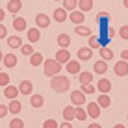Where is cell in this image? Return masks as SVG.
Returning a JSON list of instances; mask_svg holds the SVG:
<instances>
[{"instance_id":"cell-1","label":"cell","mask_w":128,"mask_h":128,"mask_svg":"<svg viewBox=\"0 0 128 128\" xmlns=\"http://www.w3.org/2000/svg\"><path fill=\"white\" fill-rule=\"evenodd\" d=\"M50 87L56 91V93H65V91H69V87H70V80L67 76L56 74V76L50 78Z\"/></svg>"},{"instance_id":"cell-2","label":"cell","mask_w":128,"mask_h":128,"mask_svg":"<svg viewBox=\"0 0 128 128\" xmlns=\"http://www.w3.org/2000/svg\"><path fill=\"white\" fill-rule=\"evenodd\" d=\"M61 70V63L58 60H45V74L46 76H56V74H60Z\"/></svg>"},{"instance_id":"cell-3","label":"cell","mask_w":128,"mask_h":128,"mask_svg":"<svg viewBox=\"0 0 128 128\" xmlns=\"http://www.w3.org/2000/svg\"><path fill=\"white\" fill-rule=\"evenodd\" d=\"M70 100H72L74 106H84L86 104V93H84L82 89L72 91V93H70Z\"/></svg>"},{"instance_id":"cell-4","label":"cell","mask_w":128,"mask_h":128,"mask_svg":"<svg viewBox=\"0 0 128 128\" xmlns=\"http://www.w3.org/2000/svg\"><path fill=\"white\" fill-rule=\"evenodd\" d=\"M113 70H115L117 76H126V74H128V61H126V60L117 61L115 67H113Z\"/></svg>"},{"instance_id":"cell-5","label":"cell","mask_w":128,"mask_h":128,"mask_svg":"<svg viewBox=\"0 0 128 128\" xmlns=\"http://www.w3.org/2000/svg\"><path fill=\"white\" fill-rule=\"evenodd\" d=\"M35 24H37V28H48L50 26V17L39 13V15H35Z\"/></svg>"},{"instance_id":"cell-6","label":"cell","mask_w":128,"mask_h":128,"mask_svg":"<svg viewBox=\"0 0 128 128\" xmlns=\"http://www.w3.org/2000/svg\"><path fill=\"white\" fill-rule=\"evenodd\" d=\"M26 37H28L30 43H37L39 39H41V30H39V28H30V30H26Z\"/></svg>"},{"instance_id":"cell-7","label":"cell","mask_w":128,"mask_h":128,"mask_svg":"<svg viewBox=\"0 0 128 128\" xmlns=\"http://www.w3.org/2000/svg\"><path fill=\"white\" fill-rule=\"evenodd\" d=\"M56 60H58L61 65H63V63H69V61H70V52L67 50V48H61V50L56 52Z\"/></svg>"},{"instance_id":"cell-8","label":"cell","mask_w":128,"mask_h":128,"mask_svg":"<svg viewBox=\"0 0 128 128\" xmlns=\"http://www.w3.org/2000/svg\"><path fill=\"white\" fill-rule=\"evenodd\" d=\"M86 110H87V115H89L91 119H96V117L100 115V106L96 104V102H89Z\"/></svg>"},{"instance_id":"cell-9","label":"cell","mask_w":128,"mask_h":128,"mask_svg":"<svg viewBox=\"0 0 128 128\" xmlns=\"http://www.w3.org/2000/svg\"><path fill=\"white\" fill-rule=\"evenodd\" d=\"M96 89H98L100 93H110V89H112V82H110L108 78H100V80L96 82Z\"/></svg>"},{"instance_id":"cell-10","label":"cell","mask_w":128,"mask_h":128,"mask_svg":"<svg viewBox=\"0 0 128 128\" xmlns=\"http://www.w3.org/2000/svg\"><path fill=\"white\" fill-rule=\"evenodd\" d=\"M69 19H70V22H74V24H82L84 20H86V15H84V11H70V15H69Z\"/></svg>"},{"instance_id":"cell-11","label":"cell","mask_w":128,"mask_h":128,"mask_svg":"<svg viewBox=\"0 0 128 128\" xmlns=\"http://www.w3.org/2000/svg\"><path fill=\"white\" fill-rule=\"evenodd\" d=\"M67 65V72L69 74H80V60H70Z\"/></svg>"},{"instance_id":"cell-12","label":"cell","mask_w":128,"mask_h":128,"mask_svg":"<svg viewBox=\"0 0 128 128\" xmlns=\"http://www.w3.org/2000/svg\"><path fill=\"white\" fill-rule=\"evenodd\" d=\"M32 89H34V86H32L30 80H22L20 86H19V93L20 95H32Z\"/></svg>"},{"instance_id":"cell-13","label":"cell","mask_w":128,"mask_h":128,"mask_svg":"<svg viewBox=\"0 0 128 128\" xmlns=\"http://www.w3.org/2000/svg\"><path fill=\"white\" fill-rule=\"evenodd\" d=\"M91 56H93V48H89V46H84L78 50V60L80 61H87V60H91Z\"/></svg>"},{"instance_id":"cell-14","label":"cell","mask_w":128,"mask_h":128,"mask_svg":"<svg viewBox=\"0 0 128 128\" xmlns=\"http://www.w3.org/2000/svg\"><path fill=\"white\" fill-rule=\"evenodd\" d=\"M20 8H22V2H20V0H8V11L10 13H19Z\"/></svg>"},{"instance_id":"cell-15","label":"cell","mask_w":128,"mask_h":128,"mask_svg":"<svg viewBox=\"0 0 128 128\" xmlns=\"http://www.w3.org/2000/svg\"><path fill=\"white\" fill-rule=\"evenodd\" d=\"M13 28L17 30V32H26V19L22 17H15V20H13Z\"/></svg>"},{"instance_id":"cell-16","label":"cell","mask_w":128,"mask_h":128,"mask_svg":"<svg viewBox=\"0 0 128 128\" xmlns=\"http://www.w3.org/2000/svg\"><path fill=\"white\" fill-rule=\"evenodd\" d=\"M54 19H56V22H63V20H67L69 19L67 10H65V8H58V10L54 11Z\"/></svg>"},{"instance_id":"cell-17","label":"cell","mask_w":128,"mask_h":128,"mask_svg":"<svg viewBox=\"0 0 128 128\" xmlns=\"http://www.w3.org/2000/svg\"><path fill=\"white\" fill-rule=\"evenodd\" d=\"M4 95H6V98H17V95H19V87H13V86H6V89H4Z\"/></svg>"},{"instance_id":"cell-18","label":"cell","mask_w":128,"mask_h":128,"mask_svg":"<svg viewBox=\"0 0 128 128\" xmlns=\"http://www.w3.org/2000/svg\"><path fill=\"white\" fill-rule=\"evenodd\" d=\"M8 45L11 48H20L22 46V39H20L19 35H11V37H8Z\"/></svg>"},{"instance_id":"cell-19","label":"cell","mask_w":128,"mask_h":128,"mask_svg":"<svg viewBox=\"0 0 128 128\" xmlns=\"http://www.w3.org/2000/svg\"><path fill=\"white\" fill-rule=\"evenodd\" d=\"M30 104H32L34 108H41V106L45 104V98H43V95H32L30 96Z\"/></svg>"},{"instance_id":"cell-20","label":"cell","mask_w":128,"mask_h":128,"mask_svg":"<svg viewBox=\"0 0 128 128\" xmlns=\"http://www.w3.org/2000/svg\"><path fill=\"white\" fill-rule=\"evenodd\" d=\"M8 108H10V113L17 115V113H20V110H22V104H20L17 98H13V100H11V104L8 106Z\"/></svg>"},{"instance_id":"cell-21","label":"cell","mask_w":128,"mask_h":128,"mask_svg":"<svg viewBox=\"0 0 128 128\" xmlns=\"http://www.w3.org/2000/svg\"><path fill=\"white\" fill-rule=\"evenodd\" d=\"M96 104H98L100 108H108V106L112 104V98H110V96H108V93H100L98 100H96Z\"/></svg>"},{"instance_id":"cell-22","label":"cell","mask_w":128,"mask_h":128,"mask_svg":"<svg viewBox=\"0 0 128 128\" xmlns=\"http://www.w3.org/2000/svg\"><path fill=\"white\" fill-rule=\"evenodd\" d=\"M106 70H108V63H106L104 60L95 61V72H96V74H104Z\"/></svg>"},{"instance_id":"cell-23","label":"cell","mask_w":128,"mask_h":128,"mask_svg":"<svg viewBox=\"0 0 128 128\" xmlns=\"http://www.w3.org/2000/svg\"><path fill=\"white\" fill-rule=\"evenodd\" d=\"M58 45L61 46V48H67L69 45H70V37L67 34H60L58 35Z\"/></svg>"},{"instance_id":"cell-24","label":"cell","mask_w":128,"mask_h":128,"mask_svg":"<svg viewBox=\"0 0 128 128\" xmlns=\"http://www.w3.org/2000/svg\"><path fill=\"white\" fill-rule=\"evenodd\" d=\"M100 58H102L104 61L113 60V52H112V48H108V46H100Z\"/></svg>"},{"instance_id":"cell-25","label":"cell","mask_w":128,"mask_h":128,"mask_svg":"<svg viewBox=\"0 0 128 128\" xmlns=\"http://www.w3.org/2000/svg\"><path fill=\"white\" fill-rule=\"evenodd\" d=\"M74 113H76V108H72V106H67V108L63 110V119H65V121L76 119V117H74Z\"/></svg>"},{"instance_id":"cell-26","label":"cell","mask_w":128,"mask_h":128,"mask_svg":"<svg viewBox=\"0 0 128 128\" xmlns=\"http://www.w3.org/2000/svg\"><path fill=\"white\" fill-rule=\"evenodd\" d=\"M78 8H80V11H89L91 8H93V0H78Z\"/></svg>"},{"instance_id":"cell-27","label":"cell","mask_w":128,"mask_h":128,"mask_svg":"<svg viewBox=\"0 0 128 128\" xmlns=\"http://www.w3.org/2000/svg\"><path fill=\"white\" fill-rule=\"evenodd\" d=\"M78 80H80L82 86L91 84V82H93V74H89V72H80V74H78Z\"/></svg>"},{"instance_id":"cell-28","label":"cell","mask_w":128,"mask_h":128,"mask_svg":"<svg viewBox=\"0 0 128 128\" xmlns=\"http://www.w3.org/2000/svg\"><path fill=\"white\" fill-rule=\"evenodd\" d=\"M4 65H6V67H15V65H17V56L6 54V56H4Z\"/></svg>"},{"instance_id":"cell-29","label":"cell","mask_w":128,"mask_h":128,"mask_svg":"<svg viewBox=\"0 0 128 128\" xmlns=\"http://www.w3.org/2000/svg\"><path fill=\"white\" fill-rule=\"evenodd\" d=\"M74 32H76L78 35H86V37H89V35H91V30L87 28V26H84V24H78L76 28H74Z\"/></svg>"},{"instance_id":"cell-30","label":"cell","mask_w":128,"mask_h":128,"mask_svg":"<svg viewBox=\"0 0 128 128\" xmlns=\"http://www.w3.org/2000/svg\"><path fill=\"white\" fill-rule=\"evenodd\" d=\"M41 61H43V56L39 54V52H34V54L30 56V63H32L34 67H37V65H41Z\"/></svg>"},{"instance_id":"cell-31","label":"cell","mask_w":128,"mask_h":128,"mask_svg":"<svg viewBox=\"0 0 128 128\" xmlns=\"http://www.w3.org/2000/svg\"><path fill=\"white\" fill-rule=\"evenodd\" d=\"M74 117H76L78 121H86V117H87V110H84L82 106H76V113H74Z\"/></svg>"},{"instance_id":"cell-32","label":"cell","mask_w":128,"mask_h":128,"mask_svg":"<svg viewBox=\"0 0 128 128\" xmlns=\"http://www.w3.org/2000/svg\"><path fill=\"white\" fill-rule=\"evenodd\" d=\"M78 6V0H63V8L67 11H74Z\"/></svg>"},{"instance_id":"cell-33","label":"cell","mask_w":128,"mask_h":128,"mask_svg":"<svg viewBox=\"0 0 128 128\" xmlns=\"http://www.w3.org/2000/svg\"><path fill=\"white\" fill-rule=\"evenodd\" d=\"M89 48H100V39L96 35H89Z\"/></svg>"},{"instance_id":"cell-34","label":"cell","mask_w":128,"mask_h":128,"mask_svg":"<svg viewBox=\"0 0 128 128\" xmlns=\"http://www.w3.org/2000/svg\"><path fill=\"white\" fill-rule=\"evenodd\" d=\"M10 128H24V121L22 119H11Z\"/></svg>"},{"instance_id":"cell-35","label":"cell","mask_w":128,"mask_h":128,"mask_svg":"<svg viewBox=\"0 0 128 128\" xmlns=\"http://www.w3.org/2000/svg\"><path fill=\"white\" fill-rule=\"evenodd\" d=\"M20 52H22L24 56H32L34 54V46L32 45H22L20 46Z\"/></svg>"},{"instance_id":"cell-36","label":"cell","mask_w":128,"mask_h":128,"mask_svg":"<svg viewBox=\"0 0 128 128\" xmlns=\"http://www.w3.org/2000/svg\"><path fill=\"white\" fill-rule=\"evenodd\" d=\"M0 86H10V74H4V72H0Z\"/></svg>"},{"instance_id":"cell-37","label":"cell","mask_w":128,"mask_h":128,"mask_svg":"<svg viewBox=\"0 0 128 128\" xmlns=\"http://www.w3.org/2000/svg\"><path fill=\"white\" fill-rule=\"evenodd\" d=\"M43 128H60V126H58V122H56L54 119H46L45 124H43Z\"/></svg>"},{"instance_id":"cell-38","label":"cell","mask_w":128,"mask_h":128,"mask_svg":"<svg viewBox=\"0 0 128 128\" xmlns=\"http://www.w3.org/2000/svg\"><path fill=\"white\" fill-rule=\"evenodd\" d=\"M95 89H96V87H93L91 84H86V86H82V91H84L86 95H91V93H95Z\"/></svg>"},{"instance_id":"cell-39","label":"cell","mask_w":128,"mask_h":128,"mask_svg":"<svg viewBox=\"0 0 128 128\" xmlns=\"http://www.w3.org/2000/svg\"><path fill=\"white\" fill-rule=\"evenodd\" d=\"M119 35H121L122 39H128V24L121 26V30H119Z\"/></svg>"},{"instance_id":"cell-40","label":"cell","mask_w":128,"mask_h":128,"mask_svg":"<svg viewBox=\"0 0 128 128\" xmlns=\"http://www.w3.org/2000/svg\"><path fill=\"white\" fill-rule=\"evenodd\" d=\"M8 113H10V108H8V106H0V119L6 117Z\"/></svg>"},{"instance_id":"cell-41","label":"cell","mask_w":128,"mask_h":128,"mask_svg":"<svg viewBox=\"0 0 128 128\" xmlns=\"http://www.w3.org/2000/svg\"><path fill=\"white\" fill-rule=\"evenodd\" d=\"M6 35H8V28H6L2 22H0V39H4Z\"/></svg>"},{"instance_id":"cell-42","label":"cell","mask_w":128,"mask_h":128,"mask_svg":"<svg viewBox=\"0 0 128 128\" xmlns=\"http://www.w3.org/2000/svg\"><path fill=\"white\" fill-rule=\"evenodd\" d=\"M60 128H72V124H70V121H65L63 124H61Z\"/></svg>"},{"instance_id":"cell-43","label":"cell","mask_w":128,"mask_h":128,"mask_svg":"<svg viewBox=\"0 0 128 128\" xmlns=\"http://www.w3.org/2000/svg\"><path fill=\"white\" fill-rule=\"evenodd\" d=\"M121 58L128 61V50H122V54H121Z\"/></svg>"},{"instance_id":"cell-44","label":"cell","mask_w":128,"mask_h":128,"mask_svg":"<svg viewBox=\"0 0 128 128\" xmlns=\"http://www.w3.org/2000/svg\"><path fill=\"white\" fill-rule=\"evenodd\" d=\"M87 128H100V124H96V122H93V124H89Z\"/></svg>"},{"instance_id":"cell-45","label":"cell","mask_w":128,"mask_h":128,"mask_svg":"<svg viewBox=\"0 0 128 128\" xmlns=\"http://www.w3.org/2000/svg\"><path fill=\"white\" fill-rule=\"evenodd\" d=\"M4 17H6V15H4V10H0V22L4 20Z\"/></svg>"},{"instance_id":"cell-46","label":"cell","mask_w":128,"mask_h":128,"mask_svg":"<svg viewBox=\"0 0 128 128\" xmlns=\"http://www.w3.org/2000/svg\"><path fill=\"white\" fill-rule=\"evenodd\" d=\"M113 128H124V124H115Z\"/></svg>"},{"instance_id":"cell-47","label":"cell","mask_w":128,"mask_h":128,"mask_svg":"<svg viewBox=\"0 0 128 128\" xmlns=\"http://www.w3.org/2000/svg\"><path fill=\"white\" fill-rule=\"evenodd\" d=\"M122 4H124V8H128V0H124V2H122Z\"/></svg>"},{"instance_id":"cell-48","label":"cell","mask_w":128,"mask_h":128,"mask_svg":"<svg viewBox=\"0 0 128 128\" xmlns=\"http://www.w3.org/2000/svg\"><path fill=\"white\" fill-rule=\"evenodd\" d=\"M0 60H4V54H2V52H0Z\"/></svg>"},{"instance_id":"cell-49","label":"cell","mask_w":128,"mask_h":128,"mask_svg":"<svg viewBox=\"0 0 128 128\" xmlns=\"http://www.w3.org/2000/svg\"><path fill=\"white\" fill-rule=\"evenodd\" d=\"M126 117H128V115H126Z\"/></svg>"}]
</instances>
